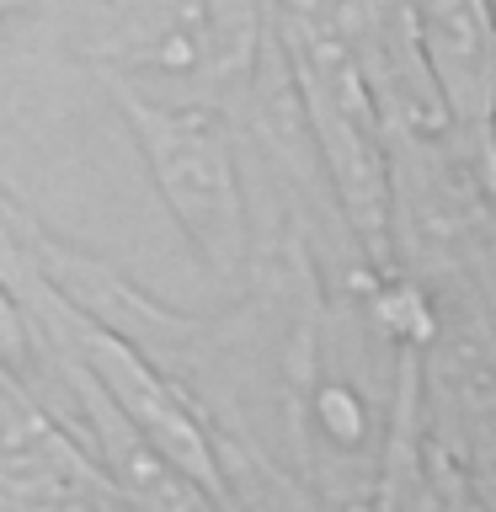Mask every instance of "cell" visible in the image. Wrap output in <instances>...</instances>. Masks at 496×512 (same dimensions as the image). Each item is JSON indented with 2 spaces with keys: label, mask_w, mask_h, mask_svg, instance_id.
Here are the masks:
<instances>
[{
  "label": "cell",
  "mask_w": 496,
  "mask_h": 512,
  "mask_svg": "<svg viewBox=\"0 0 496 512\" xmlns=\"http://www.w3.org/2000/svg\"><path fill=\"white\" fill-rule=\"evenodd\" d=\"M112 102L123 107L150 182L187 235L198 267L219 288L251 283V203L240 176V139L224 107L187 102V96H155L128 80L107 75Z\"/></svg>",
  "instance_id": "cell-1"
}]
</instances>
